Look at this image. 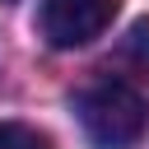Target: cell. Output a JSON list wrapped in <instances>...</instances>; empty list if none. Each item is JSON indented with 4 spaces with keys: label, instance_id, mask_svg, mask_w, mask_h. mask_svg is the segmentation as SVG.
<instances>
[{
    "label": "cell",
    "instance_id": "cell-4",
    "mask_svg": "<svg viewBox=\"0 0 149 149\" xmlns=\"http://www.w3.org/2000/svg\"><path fill=\"white\" fill-rule=\"evenodd\" d=\"M0 149H51V140L23 121H0Z\"/></svg>",
    "mask_w": 149,
    "mask_h": 149
},
{
    "label": "cell",
    "instance_id": "cell-3",
    "mask_svg": "<svg viewBox=\"0 0 149 149\" xmlns=\"http://www.w3.org/2000/svg\"><path fill=\"white\" fill-rule=\"evenodd\" d=\"M121 56H126V65H135L140 74H149V19L130 23V33L121 42Z\"/></svg>",
    "mask_w": 149,
    "mask_h": 149
},
{
    "label": "cell",
    "instance_id": "cell-2",
    "mask_svg": "<svg viewBox=\"0 0 149 149\" xmlns=\"http://www.w3.org/2000/svg\"><path fill=\"white\" fill-rule=\"evenodd\" d=\"M121 0H47L42 5V37L56 51H74L88 47L93 37H102L116 19Z\"/></svg>",
    "mask_w": 149,
    "mask_h": 149
},
{
    "label": "cell",
    "instance_id": "cell-1",
    "mask_svg": "<svg viewBox=\"0 0 149 149\" xmlns=\"http://www.w3.org/2000/svg\"><path fill=\"white\" fill-rule=\"evenodd\" d=\"M74 112L98 149H135L149 135V98L126 79H93L74 93Z\"/></svg>",
    "mask_w": 149,
    "mask_h": 149
}]
</instances>
